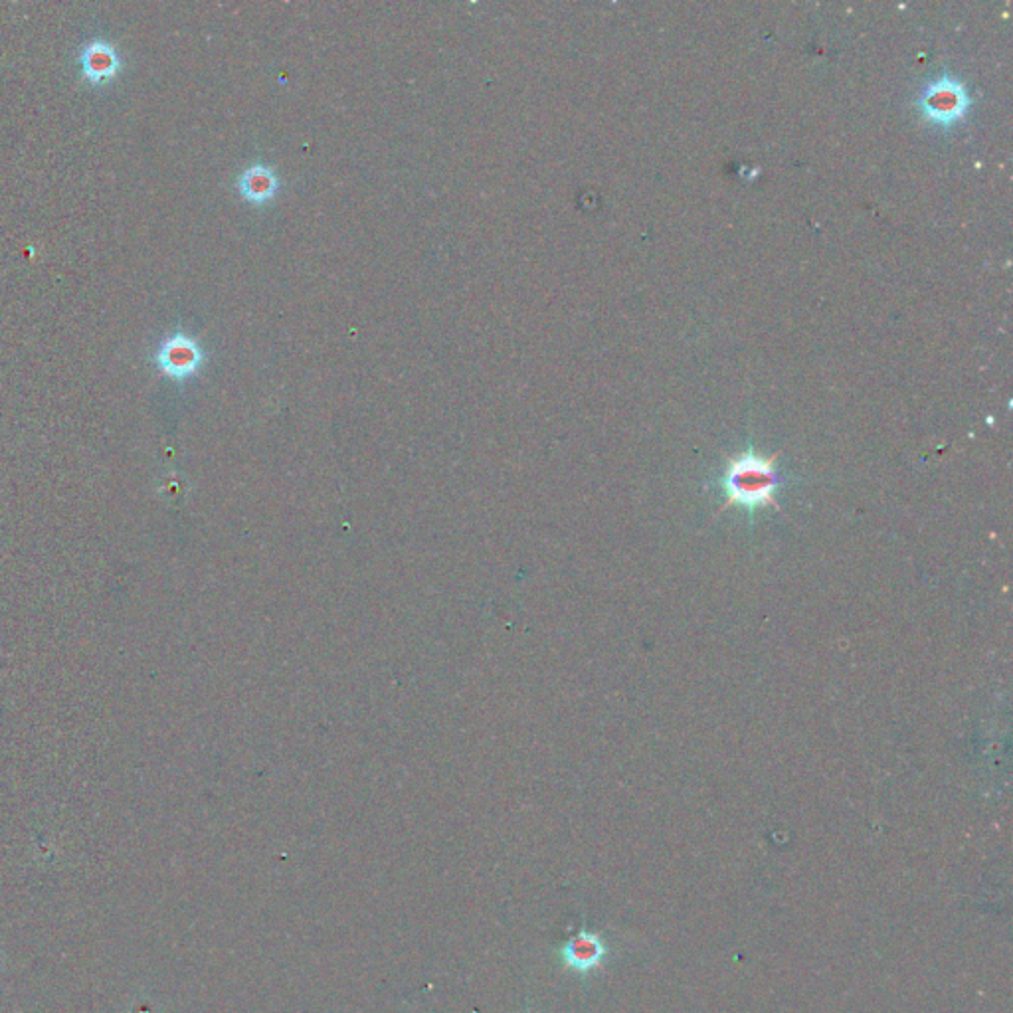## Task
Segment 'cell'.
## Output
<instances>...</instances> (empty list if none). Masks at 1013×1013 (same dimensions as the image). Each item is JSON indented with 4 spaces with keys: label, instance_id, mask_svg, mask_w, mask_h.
I'll list each match as a JSON object with an SVG mask.
<instances>
[{
    "label": "cell",
    "instance_id": "6",
    "mask_svg": "<svg viewBox=\"0 0 1013 1013\" xmlns=\"http://www.w3.org/2000/svg\"><path fill=\"white\" fill-rule=\"evenodd\" d=\"M277 181L276 173L266 165H254L246 169L238 179V190L244 200L252 204H264L276 196Z\"/></svg>",
    "mask_w": 1013,
    "mask_h": 1013
},
{
    "label": "cell",
    "instance_id": "3",
    "mask_svg": "<svg viewBox=\"0 0 1013 1013\" xmlns=\"http://www.w3.org/2000/svg\"><path fill=\"white\" fill-rule=\"evenodd\" d=\"M155 363L165 376L183 382L200 370L204 363V353L194 337L186 333H175L161 343L159 351L155 353Z\"/></svg>",
    "mask_w": 1013,
    "mask_h": 1013
},
{
    "label": "cell",
    "instance_id": "2",
    "mask_svg": "<svg viewBox=\"0 0 1013 1013\" xmlns=\"http://www.w3.org/2000/svg\"><path fill=\"white\" fill-rule=\"evenodd\" d=\"M972 105V95L966 84L950 74L930 80L919 97L922 117L934 125L950 127L958 123Z\"/></svg>",
    "mask_w": 1013,
    "mask_h": 1013
},
{
    "label": "cell",
    "instance_id": "5",
    "mask_svg": "<svg viewBox=\"0 0 1013 1013\" xmlns=\"http://www.w3.org/2000/svg\"><path fill=\"white\" fill-rule=\"evenodd\" d=\"M82 74L92 86H103L117 78L123 68L117 48L107 40H92L80 52Z\"/></svg>",
    "mask_w": 1013,
    "mask_h": 1013
},
{
    "label": "cell",
    "instance_id": "1",
    "mask_svg": "<svg viewBox=\"0 0 1013 1013\" xmlns=\"http://www.w3.org/2000/svg\"><path fill=\"white\" fill-rule=\"evenodd\" d=\"M786 485V477L780 473L776 465V456H762L750 444L744 452L727 461L721 477L719 489L725 497V505L721 511L729 507H737L746 511L752 521L754 515L764 507L778 505V493Z\"/></svg>",
    "mask_w": 1013,
    "mask_h": 1013
},
{
    "label": "cell",
    "instance_id": "4",
    "mask_svg": "<svg viewBox=\"0 0 1013 1013\" xmlns=\"http://www.w3.org/2000/svg\"><path fill=\"white\" fill-rule=\"evenodd\" d=\"M558 954L568 970L586 976L602 966L608 954V946L600 934L582 928L578 934H574L568 942L562 944Z\"/></svg>",
    "mask_w": 1013,
    "mask_h": 1013
}]
</instances>
